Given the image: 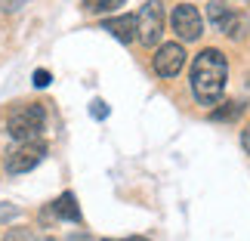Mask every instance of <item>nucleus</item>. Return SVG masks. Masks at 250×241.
Wrapping results in <instances>:
<instances>
[{
    "label": "nucleus",
    "instance_id": "f257e3e1",
    "mask_svg": "<svg viewBox=\"0 0 250 241\" xmlns=\"http://www.w3.org/2000/svg\"><path fill=\"white\" fill-rule=\"evenodd\" d=\"M226 81H229V59L223 56V50H216V46L201 50L195 56V62H191V74H188L198 105H204V109L219 105V99L226 93Z\"/></svg>",
    "mask_w": 250,
    "mask_h": 241
},
{
    "label": "nucleus",
    "instance_id": "f03ea898",
    "mask_svg": "<svg viewBox=\"0 0 250 241\" xmlns=\"http://www.w3.org/2000/svg\"><path fill=\"white\" fill-rule=\"evenodd\" d=\"M50 146L43 142V136H34V139H16V146L6 149L3 155V170L9 176H19V173H28L34 170L37 164L46 158Z\"/></svg>",
    "mask_w": 250,
    "mask_h": 241
},
{
    "label": "nucleus",
    "instance_id": "7ed1b4c3",
    "mask_svg": "<svg viewBox=\"0 0 250 241\" xmlns=\"http://www.w3.org/2000/svg\"><path fill=\"white\" fill-rule=\"evenodd\" d=\"M43 127H46V109L41 102L16 105L6 118V133L13 139H34L43 133Z\"/></svg>",
    "mask_w": 250,
    "mask_h": 241
},
{
    "label": "nucleus",
    "instance_id": "20e7f679",
    "mask_svg": "<svg viewBox=\"0 0 250 241\" xmlns=\"http://www.w3.org/2000/svg\"><path fill=\"white\" fill-rule=\"evenodd\" d=\"M207 22L219 34H226L229 41H244L247 34V19L241 13H235L232 6H226V0H210L207 3Z\"/></svg>",
    "mask_w": 250,
    "mask_h": 241
},
{
    "label": "nucleus",
    "instance_id": "39448f33",
    "mask_svg": "<svg viewBox=\"0 0 250 241\" xmlns=\"http://www.w3.org/2000/svg\"><path fill=\"white\" fill-rule=\"evenodd\" d=\"M164 34V3L161 0H146L136 13V41L142 46H158Z\"/></svg>",
    "mask_w": 250,
    "mask_h": 241
},
{
    "label": "nucleus",
    "instance_id": "423d86ee",
    "mask_svg": "<svg viewBox=\"0 0 250 241\" xmlns=\"http://www.w3.org/2000/svg\"><path fill=\"white\" fill-rule=\"evenodd\" d=\"M170 28L176 31V37L182 44H191L204 34V16L198 13V6L191 3H176L170 13Z\"/></svg>",
    "mask_w": 250,
    "mask_h": 241
},
{
    "label": "nucleus",
    "instance_id": "0eeeda50",
    "mask_svg": "<svg viewBox=\"0 0 250 241\" xmlns=\"http://www.w3.org/2000/svg\"><path fill=\"white\" fill-rule=\"evenodd\" d=\"M186 65V46L182 41H170V44H161L158 53L151 56V68H155L158 78H176Z\"/></svg>",
    "mask_w": 250,
    "mask_h": 241
},
{
    "label": "nucleus",
    "instance_id": "6e6552de",
    "mask_svg": "<svg viewBox=\"0 0 250 241\" xmlns=\"http://www.w3.org/2000/svg\"><path fill=\"white\" fill-rule=\"evenodd\" d=\"M105 31L111 37H118L121 44H133L136 41V16H118V19H105Z\"/></svg>",
    "mask_w": 250,
    "mask_h": 241
},
{
    "label": "nucleus",
    "instance_id": "1a4fd4ad",
    "mask_svg": "<svg viewBox=\"0 0 250 241\" xmlns=\"http://www.w3.org/2000/svg\"><path fill=\"white\" fill-rule=\"evenodd\" d=\"M50 207H53L56 219H65V223H81V219H83L81 207H78V198H74V192H62V195L56 198Z\"/></svg>",
    "mask_w": 250,
    "mask_h": 241
},
{
    "label": "nucleus",
    "instance_id": "9d476101",
    "mask_svg": "<svg viewBox=\"0 0 250 241\" xmlns=\"http://www.w3.org/2000/svg\"><path fill=\"white\" fill-rule=\"evenodd\" d=\"M127 0H83V9L86 13H93V16H105V13H114L118 6H124Z\"/></svg>",
    "mask_w": 250,
    "mask_h": 241
},
{
    "label": "nucleus",
    "instance_id": "9b49d317",
    "mask_svg": "<svg viewBox=\"0 0 250 241\" xmlns=\"http://www.w3.org/2000/svg\"><path fill=\"white\" fill-rule=\"evenodd\" d=\"M241 111H244V102H226L223 109H216L210 118L213 121H235V118H241Z\"/></svg>",
    "mask_w": 250,
    "mask_h": 241
},
{
    "label": "nucleus",
    "instance_id": "f8f14e48",
    "mask_svg": "<svg viewBox=\"0 0 250 241\" xmlns=\"http://www.w3.org/2000/svg\"><path fill=\"white\" fill-rule=\"evenodd\" d=\"M90 114H93L96 121H102L105 114H108V105H105L102 99H93V102H90Z\"/></svg>",
    "mask_w": 250,
    "mask_h": 241
},
{
    "label": "nucleus",
    "instance_id": "ddd939ff",
    "mask_svg": "<svg viewBox=\"0 0 250 241\" xmlns=\"http://www.w3.org/2000/svg\"><path fill=\"white\" fill-rule=\"evenodd\" d=\"M19 217V207L16 204H0V223H9V219Z\"/></svg>",
    "mask_w": 250,
    "mask_h": 241
},
{
    "label": "nucleus",
    "instance_id": "4468645a",
    "mask_svg": "<svg viewBox=\"0 0 250 241\" xmlns=\"http://www.w3.org/2000/svg\"><path fill=\"white\" fill-rule=\"evenodd\" d=\"M31 81H34V87H46L53 78H50V71H46V68H37V71L31 74Z\"/></svg>",
    "mask_w": 250,
    "mask_h": 241
},
{
    "label": "nucleus",
    "instance_id": "2eb2a0df",
    "mask_svg": "<svg viewBox=\"0 0 250 241\" xmlns=\"http://www.w3.org/2000/svg\"><path fill=\"white\" fill-rule=\"evenodd\" d=\"M31 238V232H28V229H13V232L6 235V241H28Z\"/></svg>",
    "mask_w": 250,
    "mask_h": 241
},
{
    "label": "nucleus",
    "instance_id": "dca6fc26",
    "mask_svg": "<svg viewBox=\"0 0 250 241\" xmlns=\"http://www.w3.org/2000/svg\"><path fill=\"white\" fill-rule=\"evenodd\" d=\"M241 149H244L247 155H250V124H247V127L241 130Z\"/></svg>",
    "mask_w": 250,
    "mask_h": 241
},
{
    "label": "nucleus",
    "instance_id": "f3484780",
    "mask_svg": "<svg viewBox=\"0 0 250 241\" xmlns=\"http://www.w3.org/2000/svg\"><path fill=\"white\" fill-rule=\"evenodd\" d=\"M105 241H148V238H142V235H130V238H105Z\"/></svg>",
    "mask_w": 250,
    "mask_h": 241
},
{
    "label": "nucleus",
    "instance_id": "a211bd4d",
    "mask_svg": "<svg viewBox=\"0 0 250 241\" xmlns=\"http://www.w3.org/2000/svg\"><path fill=\"white\" fill-rule=\"evenodd\" d=\"M28 241H56V238H53V235H31Z\"/></svg>",
    "mask_w": 250,
    "mask_h": 241
}]
</instances>
